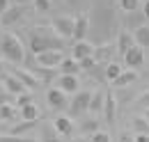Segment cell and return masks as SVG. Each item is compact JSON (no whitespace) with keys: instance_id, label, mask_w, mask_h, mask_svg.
I'll return each mask as SVG.
<instances>
[{"instance_id":"25","label":"cell","mask_w":149,"mask_h":142,"mask_svg":"<svg viewBox=\"0 0 149 142\" xmlns=\"http://www.w3.org/2000/svg\"><path fill=\"white\" fill-rule=\"evenodd\" d=\"M21 119H25V122H37L39 119V108L35 106V103L21 108Z\"/></svg>"},{"instance_id":"2","label":"cell","mask_w":149,"mask_h":142,"mask_svg":"<svg viewBox=\"0 0 149 142\" xmlns=\"http://www.w3.org/2000/svg\"><path fill=\"white\" fill-rule=\"evenodd\" d=\"M0 53L5 60H9L12 64H23L25 60H28V55H25V48H23V44H21V39L16 35H12V32H5V35L0 37Z\"/></svg>"},{"instance_id":"29","label":"cell","mask_w":149,"mask_h":142,"mask_svg":"<svg viewBox=\"0 0 149 142\" xmlns=\"http://www.w3.org/2000/svg\"><path fill=\"white\" fill-rule=\"evenodd\" d=\"M5 103H14V106H16V101H14V94H9L5 87H0V106H5Z\"/></svg>"},{"instance_id":"4","label":"cell","mask_w":149,"mask_h":142,"mask_svg":"<svg viewBox=\"0 0 149 142\" xmlns=\"http://www.w3.org/2000/svg\"><path fill=\"white\" fill-rule=\"evenodd\" d=\"M92 94L90 89H83V92H76L74 101H71V115H83L85 110H90V103H92Z\"/></svg>"},{"instance_id":"3","label":"cell","mask_w":149,"mask_h":142,"mask_svg":"<svg viewBox=\"0 0 149 142\" xmlns=\"http://www.w3.org/2000/svg\"><path fill=\"white\" fill-rule=\"evenodd\" d=\"M51 28H53L60 37L71 39V37H74V30H76V16H53Z\"/></svg>"},{"instance_id":"10","label":"cell","mask_w":149,"mask_h":142,"mask_svg":"<svg viewBox=\"0 0 149 142\" xmlns=\"http://www.w3.org/2000/svg\"><path fill=\"white\" fill-rule=\"evenodd\" d=\"M55 87L62 89L64 94H76L78 87H80V83H78V76H67V73H60L55 80Z\"/></svg>"},{"instance_id":"42","label":"cell","mask_w":149,"mask_h":142,"mask_svg":"<svg viewBox=\"0 0 149 142\" xmlns=\"http://www.w3.org/2000/svg\"><path fill=\"white\" fill-rule=\"evenodd\" d=\"M145 119H147V122H149V108H147V110H145Z\"/></svg>"},{"instance_id":"22","label":"cell","mask_w":149,"mask_h":142,"mask_svg":"<svg viewBox=\"0 0 149 142\" xmlns=\"http://www.w3.org/2000/svg\"><path fill=\"white\" fill-rule=\"evenodd\" d=\"M133 37H135V44L142 46V48H149V25H140L133 30Z\"/></svg>"},{"instance_id":"37","label":"cell","mask_w":149,"mask_h":142,"mask_svg":"<svg viewBox=\"0 0 149 142\" xmlns=\"http://www.w3.org/2000/svg\"><path fill=\"white\" fill-rule=\"evenodd\" d=\"M9 9V0H0V14H5Z\"/></svg>"},{"instance_id":"7","label":"cell","mask_w":149,"mask_h":142,"mask_svg":"<svg viewBox=\"0 0 149 142\" xmlns=\"http://www.w3.org/2000/svg\"><path fill=\"white\" fill-rule=\"evenodd\" d=\"M115 55H117V44H101L94 51V60H96V64H110Z\"/></svg>"},{"instance_id":"44","label":"cell","mask_w":149,"mask_h":142,"mask_svg":"<svg viewBox=\"0 0 149 142\" xmlns=\"http://www.w3.org/2000/svg\"><path fill=\"white\" fill-rule=\"evenodd\" d=\"M67 2H69V5H76V0H67Z\"/></svg>"},{"instance_id":"38","label":"cell","mask_w":149,"mask_h":142,"mask_svg":"<svg viewBox=\"0 0 149 142\" xmlns=\"http://www.w3.org/2000/svg\"><path fill=\"white\" fill-rule=\"evenodd\" d=\"M135 142H149V135L147 133H138V135H135Z\"/></svg>"},{"instance_id":"43","label":"cell","mask_w":149,"mask_h":142,"mask_svg":"<svg viewBox=\"0 0 149 142\" xmlns=\"http://www.w3.org/2000/svg\"><path fill=\"white\" fill-rule=\"evenodd\" d=\"M71 142H85V140H83V138H74Z\"/></svg>"},{"instance_id":"5","label":"cell","mask_w":149,"mask_h":142,"mask_svg":"<svg viewBox=\"0 0 149 142\" xmlns=\"http://www.w3.org/2000/svg\"><path fill=\"white\" fill-rule=\"evenodd\" d=\"M35 60L39 62V67H44V69H55V67H60L64 62V55H62V51H46V53L35 55Z\"/></svg>"},{"instance_id":"28","label":"cell","mask_w":149,"mask_h":142,"mask_svg":"<svg viewBox=\"0 0 149 142\" xmlns=\"http://www.w3.org/2000/svg\"><path fill=\"white\" fill-rule=\"evenodd\" d=\"M30 103H35V99H32L30 92H23L21 96H16V108H25V106H30Z\"/></svg>"},{"instance_id":"40","label":"cell","mask_w":149,"mask_h":142,"mask_svg":"<svg viewBox=\"0 0 149 142\" xmlns=\"http://www.w3.org/2000/svg\"><path fill=\"white\" fill-rule=\"evenodd\" d=\"M30 2H35V0H16V5H30Z\"/></svg>"},{"instance_id":"36","label":"cell","mask_w":149,"mask_h":142,"mask_svg":"<svg viewBox=\"0 0 149 142\" xmlns=\"http://www.w3.org/2000/svg\"><path fill=\"white\" fill-rule=\"evenodd\" d=\"M119 142H135V138H133L131 133H122V135H119Z\"/></svg>"},{"instance_id":"16","label":"cell","mask_w":149,"mask_h":142,"mask_svg":"<svg viewBox=\"0 0 149 142\" xmlns=\"http://www.w3.org/2000/svg\"><path fill=\"white\" fill-rule=\"evenodd\" d=\"M23 18V5H16V7H9L5 14H0V23L2 25H14Z\"/></svg>"},{"instance_id":"8","label":"cell","mask_w":149,"mask_h":142,"mask_svg":"<svg viewBox=\"0 0 149 142\" xmlns=\"http://www.w3.org/2000/svg\"><path fill=\"white\" fill-rule=\"evenodd\" d=\"M124 64H126L129 69H133V71L140 69V67L145 64V51H142V46H138V44H135L129 53L124 55Z\"/></svg>"},{"instance_id":"34","label":"cell","mask_w":149,"mask_h":142,"mask_svg":"<svg viewBox=\"0 0 149 142\" xmlns=\"http://www.w3.org/2000/svg\"><path fill=\"white\" fill-rule=\"evenodd\" d=\"M35 9H37L39 14L48 12V9H51V0H35Z\"/></svg>"},{"instance_id":"12","label":"cell","mask_w":149,"mask_h":142,"mask_svg":"<svg viewBox=\"0 0 149 142\" xmlns=\"http://www.w3.org/2000/svg\"><path fill=\"white\" fill-rule=\"evenodd\" d=\"M90 32V16L87 14H78L76 16V30H74V41H85V37Z\"/></svg>"},{"instance_id":"41","label":"cell","mask_w":149,"mask_h":142,"mask_svg":"<svg viewBox=\"0 0 149 142\" xmlns=\"http://www.w3.org/2000/svg\"><path fill=\"white\" fill-rule=\"evenodd\" d=\"M2 73H5V62L0 60V76H2Z\"/></svg>"},{"instance_id":"6","label":"cell","mask_w":149,"mask_h":142,"mask_svg":"<svg viewBox=\"0 0 149 142\" xmlns=\"http://www.w3.org/2000/svg\"><path fill=\"white\" fill-rule=\"evenodd\" d=\"M9 73H12V76H16V78H19V80H21V83H23L28 89H35V87H39V85H41V80H39L32 71H23V69H19L16 64H12V67H9Z\"/></svg>"},{"instance_id":"19","label":"cell","mask_w":149,"mask_h":142,"mask_svg":"<svg viewBox=\"0 0 149 142\" xmlns=\"http://www.w3.org/2000/svg\"><path fill=\"white\" fill-rule=\"evenodd\" d=\"M103 108H106V92H103V89H96L92 94L90 112H92V115H103Z\"/></svg>"},{"instance_id":"46","label":"cell","mask_w":149,"mask_h":142,"mask_svg":"<svg viewBox=\"0 0 149 142\" xmlns=\"http://www.w3.org/2000/svg\"><path fill=\"white\" fill-rule=\"evenodd\" d=\"M0 25H2V23H0Z\"/></svg>"},{"instance_id":"31","label":"cell","mask_w":149,"mask_h":142,"mask_svg":"<svg viewBox=\"0 0 149 142\" xmlns=\"http://www.w3.org/2000/svg\"><path fill=\"white\" fill-rule=\"evenodd\" d=\"M80 69H83V71L96 69V60H94V57H85V60H80Z\"/></svg>"},{"instance_id":"23","label":"cell","mask_w":149,"mask_h":142,"mask_svg":"<svg viewBox=\"0 0 149 142\" xmlns=\"http://www.w3.org/2000/svg\"><path fill=\"white\" fill-rule=\"evenodd\" d=\"M135 80H138V73H135L133 69H129V71H124V73L112 83V87H119V89H122V87H129L131 83H135Z\"/></svg>"},{"instance_id":"1","label":"cell","mask_w":149,"mask_h":142,"mask_svg":"<svg viewBox=\"0 0 149 142\" xmlns=\"http://www.w3.org/2000/svg\"><path fill=\"white\" fill-rule=\"evenodd\" d=\"M64 46H67V39L60 37L51 25L48 28L37 25L30 30V53L32 55L46 53V51H64Z\"/></svg>"},{"instance_id":"9","label":"cell","mask_w":149,"mask_h":142,"mask_svg":"<svg viewBox=\"0 0 149 142\" xmlns=\"http://www.w3.org/2000/svg\"><path fill=\"white\" fill-rule=\"evenodd\" d=\"M46 101H48V106L53 108V110H64V108L69 106L67 94H64L62 89H57V87H51L46 92Z\"/></svg>"},{"instance_id":"35","label":"cell","mask_w":149,"mask_h":142,"mask_svg":"<svg viewBox=\"0 0 149 142\" xmlns=\"http://www.w3.org/2000/svg\"><path fill=\"white\" fill-rule=\"evenodd\" d=\"M32 138H21V135H0V142H30Z\"/></svg>"},{"instance_id":"20","label":"cell","mask_w":149,"mask_h":142,"mask_svg":"<svg viewBox=\"0 0 149 142\" xmlns=\"http://www.w3.org/2000/svg\"><path fill=\"white\" fill-rule=\"evenodd\" d=\"M55 128L60 135H64V138H71V133H74V122H71V117H64V115H60L55 122Z\"/></svg>"},{"instance_id":"27","label":"cell","mask_w":149,"mask_h":142,"mask_svg":"<svg viewBox=\"0 0 149 142\" xmlns=\"http://www.w3.org/2000/svg\"><path fill=\"white\" fill-rule=\"evenodd\" d=\"M133 128H135V133H147L149 135V122L145 117H135L133 119Z\"/></svg>"},{"instance_id":"33","label":"cell","mask_w":149,"mask_h":142,"mask_svg":"<svg viewBox=\"0 0 149 142\" xmlns=\"http://www.w3.org/2000/svg\"><path fill=\"white\" fill-rule=\"evenodd\" d=\"M135 106L145 108V110H147V108H149V89H147V92H142V94H140V96L135 99Z\"/></svg>"},{"instance_id":"21","label":"cell","mask_w":149,"mask_h":142,"mask_svg":"<svg viewBox=\"0 0 149 142\" xmlns=\"http://www.w3.org/2000/svg\"><path fill=\"white\" fill-rule=\"evenodd\" d=\"M80 62L74 57H64V62L60 64V73H67V76H78L80 73Z\"/></svg>"},{"instance_id":"30","label":"cell","mask_w":149,"mask_h":142,"mask_svg":"<svg viewBox=\"0 0 149 142\" xmlns=\"http://www.w3.org/2000/svg\"><path fill=\"white\" fill-rule=\"evenodd\" d=\"M138 2H140V0H119V7H122L124 12H135V9H138Z\"/></svg>"},{"instance_id":"14","label":"cell","mask_w":149,"mask_h":142,"mask_svg":"<svg viewBox=\"0 0 149 142\" xmlns=\"http://www.w3.org/2000/svg\"><path fill=\"white\" fill-rule=\"evenodd\" d=\"M2 87L7 89L9 94H14V96H21L23 92H28V87H25V85L21 83L16 76H12V73H7V76L2 78Z\"/></svg>"},{"instance_id":"15","label":"cell","mask_w":149,"mask_h":142,"mask_svg":"<svg viewBox=\"0 0 149 142\" xmlns=\"http://www.w3.org/2000/svg\"><path fill=\"white\" fill-rule=\"evenodd\" d=\"M71 51H74V60H78V62H80V60H85V57H94L96 46H92V44L85 39V41H76Z\"/></svg>"},{"instance_id":"13","label":"cell","mask_w":149,"mask_h":142,"mask_svg":"<svg viewBox=\"0 0 149 142\" xmlns=\"http://www.w3.org/2000/svg\"><path fill=\"white\" fill-rule=\"evenodd\" d=\"M103 117H106V122H108V124H115V119H117V99H115V92H112V89L106 92V108H103Z\"/></svg>"},{"instance_id":"17","label":"cell","mask_w":149,"mask_h":142,"mask_svg":"<svg viewBox=\"0 0 149 142\" xmlns=\"http://www.w3.org/2000/svg\"><path fill=\"white\" fill-rule=\"evenodd\" d=\"M21 119V108L14 103H5L0 106V122H19Z\"/></svg>"},{"instance_id":"18","label":"cell","mask_w":149,"mask_h":142,"mask_svg":"<svg viewBox=\"0 0 149 142\" xmlns=\"http://www.w3.org/2000/svg\"><path fill=\"white\" fill-rule=\"evenodd\" d=\"M133 46H135V37L131 35V32H119V39H117V53L124 57Z\"/></svg>"},{"instance_id":"24","label":"cell","mask_w":149,"mask_h":142,"mask_svg":"<svg viewBox=\"0 0 149 142\" xmlns=\"http://www.w3.org/2000/svg\"><path fill=\"white\" fill-rule=\"evenodd\" d=\"M124 73V69H122V64H117V62H110V64H106V69H103V76H106V80H110V83H115L119 76Z\"/></svg>"},{"instance_id":"26","label":"cell","mask_w":149,"mask_h":142,"mask_svg":"<svg viewBox=\"0 0 149 142\" xmlns=\"http://www.w3.org/2000/svg\"><path fill=\"white\" fill-rule=\"evenodd\" d=\"M96 131H99V122H96V119H85V122H83V124H80V133H83V135H85V133H96Z\"/></svg>"},{"instance_id":"45","label":"cell","mask_w":149,"mask_h":142,"mask_svg":"<svg viewBox=\"0 0 149 142\" xmlns=\"http://www.w3.org/2000/svg\"><path fill=\"white\" fill-rule=\"evenodd\" d=\"M30 142H37V140H30Z\"/></svg>"},{"instance_id":"32","label":"cell","mask_w":149,"mask_h":142,"mask_svg":"<svg viewBox=\"0 0 149 142\" xmlns=\"http://www.w3.org/2000/svg\"><path fill=\"white\" fill-rule=\"evenodd\" d=\"M90 142H110V135L106 131H96L92 138H90Z\"/></svg>"},{"instance_id":"39","label":"cell","mask_w":149,"mask_h":142,"mask_svg":"<svg viewBox=\"0 0 149 142\" xmlns=\"http://www.w3.org/2000/svg\"><path fill=\"white\" fill-rule=\"evenodd\" d=\"M142 14H145V18L149 21V0L145 2V7H142Z\"/></svg>"},{"instance_id":"11","label":"cell","mask_w":149,"mask_h":142,"mask_svg":"<svg viewBox=\"0 0 149 142\" xmlns=\"http://www.w3.org/2000/svg\"><path fill=\"white\" fill-rule=\"evenodd\" d=\"M39 142H62V135L57 133L53 122H41L39 124Z\"/></svg>"}]
</instances>
